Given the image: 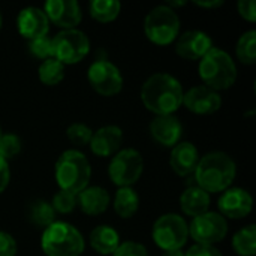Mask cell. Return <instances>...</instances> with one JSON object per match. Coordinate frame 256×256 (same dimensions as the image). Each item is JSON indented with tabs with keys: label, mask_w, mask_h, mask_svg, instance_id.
<instances>
[{
	"label": "cell",
	"mask_w": 256,
	"mask_h": 256,
	"mask_svg": "<svg viewBox=\"0 0 256 256\" xmlns=\"http://www.w3.org/2000/svg\"><path fill=\"white\" fill-rule=\"evenodd\" d=\"M183 94L182 82L166 72L150 75L141 87V100L154 116L174 114L183 105Z\"/></svg>",
	"instance_id": "1"
},
{
	"label": "cell",
	"mask_w": 256,
	"mask_h": 256,
	"mask_svg": "<svg viewBox=\"0 0 256 256\" xmlns=\"http://www.w3.org/2000/svg\"><path fill=\"white\" fill-rule=\"evenodd\" d=\"M237 176L234 159L225 152H210L200 158L194 171L195 184L210 194L225 192L231 188Z\"/></svg>",
	"instance_id": "2"
},
{
	"label": "cell",
	"mask_w": 256,
	"mask_h": 256,
	"mask_svg": "<svg viewBox=\"0 0 256 256\" xmlns=\"http://www.w3.org/2000/svg\"><path fill=\"white\" fill-rule=\"evenodd\" d=\"M54 177L60 188L58 190L78 195L88 186L92 178V166L87 156L76 148L64 150L56 162Z\"/></svg>",
	"instance_id": "3"
},
{
	"label": "cell",
	"mask_w": 256,
	"mask_h": 256,
	"mask_svg": "<svg viewBox=\"0 0 256 256\" xmlns=\"http://www.w3.org/2000/svg\"><path fill=\"white\" fill-rule=\"evenodd\" d=\"M200 78L204 86L214 92L228 90L237 81V64L232 57L222 48L213 46L198 64Z\"/></svg>",
	"instance_id": "4"
},
{
	"label": "cell",
	"mask_w": 256,
	"mask_h": 256,
	"mask_svg": "<svg viewBox=\"0 0 256 256\" xmlns=\"http://www.w3.org/2000/svg\"><path fill=\"white\" fill-rule=\"evenodd\" d=\"M40 248L46 256H81L86 249V240L76 226L56 220L44 230Z\"/></svg>",
	"instance_id": "5"
},
{
	"label": "cell",
	"mask_w": 256,
	"mask_h": 256,
	"mask_svg": "<svg viewBox=\"0 0 256 256\" xmlns=\"http://www.w3.org/2000/svg\"><path fill=\"white\" fill-rule=\"evenodd\" d=\"M144 34L154 45L166 46L180 34V18L166 4L153 8L144 18Z\"/></svg>",
	"instance_id": "6"
},
{
	"label": "cell",
	"mask_w": 256,
	"mask_h": 256,
	"mask_svg": "<svg viewBox=\"0 0 256 256\" xmlns=\"http://www.w3.org/2000/svg\"><path fill=\"white\" fill-rule=\"evenodd\" d=\"M152 238L164 252L183 249L189 238V225L184 218L177 213L162 214L153 224Z\"/></svg>",
	"instance_id": "7"
},
{
	"label": "cell",
	"mask_w": 256,
	"mask_h": 256,
	"mask_svg": "<svg viewBox=\"0 0 256 256\" xmlns=\"http://www.w3.org/2000/svg\"><path fill=\"white\" fill-rule=\"evenodd\" d=\"M52 58L58 60L63 66L80 63L90 52V39L88 36L78 30H62L51 39Z\"/></svg>",
	"instance_id": "8"
},
{
	"label": "cell",
	"mask_w": 256,
	"mask_h": 256,
	"mask_svg": "<svg viewBox=\"0 0 256 256\" xmlns=\"http://www.w3.org/2000/svg\"><path fill=\"white\" fill-rule=\"evenodd\" d=\"M144 159L135 148L118 150L110 160L108 176L117 188H132L142 176Z\"/></svg>",
	"instance_id": "9"
},
{
	"label": "cell",
	"mask_w": 256,
	"mask_h": 256,
	"mask_svg": "<svg viewBox=\"0 0 256 256\" xmlns=\"http://www.w3.org/2000/svg\"><path fill=\"white\" fill-rule=\"evenodd\" d=\"M228 236L226 219L216 212H206L192 219L189 225V237L195 240L196 244L214 246L225 240Z\"/></svg>",
	"instance_id": "10"
},
{
	"label": "cell",
	"mask_w": 256,
	"mask_h": 256,
	"mask_svg": "<svg viewBox=\"0 0 256 256\" xmlns=\"http://www.w3.org/2000/svg\"><path fill=\"white\" fill-rule=\"evenodd\" d=\"M87 80L93 90L105 98L116 96L123 88V75L120 69L106 58H98L88 66Z\"/></svg>",
	"instance_id": "11"
},
{
	"label": "cell",
	"mask_w": 256,
	"mask_h": 256,
	"mask_svg": "<svg viewBox=\"0 0 256 256\" xmlns=\"http://www.w3.org/2000/svg\"><path fill=\"white\" fill-rule=\"evenodd\" d=\"M42 9L50 24L52 22L62 30L76 28L82 21L81 6L76 0H48Z\"/></svg>",
	"instance_id": "12"
},
{
	"label": "cell",
	"mask_w": 256,
	"mask_h": 256,
	"mask_svg": "<svg viewBox=\"0 0 256 256\" xmlns=\"http://www.w3.org/2000/svg\"><path fill=\"white\" fill-rule=\"evenodd\" d=\"M218 207L220 214L225 219H244L248 218L254 210V198L252 195L242 188H230L225 192H222Z\"/></svg>",
	"instance_id": "13"
},
{
	"label": "cell",
	"mask_w": 256,
	"mask_h": 256,
	"mask_svg": "<svg viewBox=\"0 0 256 256\" xmlns=\"http://www.w3.org/2000/svg\"><path fill=\"white\" fill-rule=\"evenodd\" d=\"M183 105L194 114L210 116L220 110L222 96L207 86H195L183 94Z\"/></svg>",
	"instance_id": "14"
},
{
	"label": "cell",
	"mask_w": 256,
	"mask_h": 256,
	"mask_svg": "<svg viewBox=\"0 0 256 256\" xmlns=\"http://www.w3.org/2000/svg\"><path fill=\"white\" fill-rule=\"evenodd\" d=\"M150 136L153 141L165 148L176 147L183 136V124L174 114L170 116H154L148 126Z\"/></svg>",
	"instance_id": "15"
},
{
	"label": "cell",
	"mask_w": 256,
	"mask_h": 256,
	"mask_svg": "<svg viewBox=\"0 0 256 256\" xmlns=\"http://www.w3.org/2000/svg\"><path fill=\"white\" fill-rule=\"evenodd\" d=\"M213 48L210 34L202 30H188L176 39V52L186 60H201Z\"/></svg>",
	"instance_id": "16"
},
{
	"label": "cell",
	"mask_w": 256,
	"mask_h": 256,
	"mask_svg": "<svg viewBox=\"0 0 256 256\" xmlns=\"http://www.w3.org/2000/svg\"><path fill=\"white\" fill-rule=\"evenodd\" d=\"M16 28L24 39L32 40L36 38L48 36L50 21L44 9L36 6H27L21 9L16 16Z\"/></svg>",
	"instance_id": "17"
},
{
	"label": "cell",
	"mask_w": 256,
	"mask_h": 256,
	"mask_svg": "<svg viewBox=\"0 0 256 256\" xmlns=\"http://www.w3.org/2000/svg\"><path fill=\"white\" fill-rule=\"evenodd\" d=\"M123 144V130L116 124L99 128L90 140V150L98 158L114 156Z\"/></svg>",
	"instance_id": "18"
},
{
	"label": "cell",
	"mask_w": 256,
	"mask_h": 256,
	"mask_svg": "<svg viewBox=\"0 0 256 256\" xmlns=\"http://www.w3.org/2000/svg\"><path fill=\"white\" fill-rule=\"evenodd\" d=\"M198 148L189 141H180L176 147L171 148L170 166L180 177H189L194 174L200 162Z\"/></svg>",
	"instance_id": "19"
},
{
	"label": "cell",
	"mask_w": 256,
	"mask_h": 256,
	"mask_svg": "<svg viewBox=\"0 0 256 256\" xmlns=\"http://www.w3.org/2000/svg\"><path fill=\"white\" fill-rule=\"evenodd\" d=\"M111 204V195L100 186H87L76 195V206L87 216H99L108 210Z\"/></svg>",
	"instance_id": "20"
},
{
	"label": "cell",
	"mask_w": 256,
	"mask_h": 256,
	"mask_svg": "<svg viewBox=\"0 0 256 256\" xmlns=\"http://www.w3.org/2000/svg\"><path fill=\"white\" fill-rule=\"evenodd\" d=\"M88 243H90V248L96 254L104 256H112L122 242H120V236L116 231V228H112L110 225H99V226L93 228V231L90 232Z\"/></svg>",
	"instance_id": "21"
},
{
	"label": "cell",
	"mask_w": 256,
	"mask_h": 256,
	"mask_svg": "<svg viewBox=\"0 0 256 256\" xmlns=\"http://www.w3.org/2000/svg\"><path fill=\"white\" fill-rule=\"evenodd\" d=\"M210 202V195L196 184L189 186L180 195V208L186 216H190L192 219L208 212Z\"/></svg>",
	"instance_id": "22"
},
{
	"label": "cell",
	"mask_w": 256,
	"mask_h": 256,
	"mask_svg": "<svg viewBox=\"0 0 256 256\" xmlns=\"http://www.w3.org/2000/svg\"><path fill=\"white\" fill-rule=\"evenodd\" d=\"M112 207L117 216L122 219H130L140 208V196L134 188H118L114 200Z\"/></svg>",
	"instance_id": "23"
},
{
	"label": "cell",
	"mask_w": 256,
	"mask_h": 256,
	"mask_svg": "<svg viewBox=\"0 0 256 256\" xmlns=\"http://www.w3.org/2000/svg\"><path fill=\"white\" fill-rule=\"evenodd\" d=\"M27 218L36 228L45 230L56 222V212L51 207V202L45 200H36L28 206Z\"/></svg>",
	"instance_id": "24"
},
{
	"label": "cell",
	"mask_w": 256,
	"mask_h": 256,
	"mask_svg": "<svg viewBox=\"0 0 256 256\" xmlns=\"http://www.w3.org/2000/svg\"><path fill=\"white\" fill-rule=\"evenodd\" d=\"M232 249L238 256L256 255V226L254 224L238 230L234 234Z\"/></svg>",
	"instance_id": "25"
},
{
	"label": "cell",
	"mask_w": 256,
	"mask_h": 256,
	"mask_svg": "<svg viewBox=\"0 0 256 256\" xmlns=\"http://www.w3.org/2000/svg\"><path fill=\"white\" fill-rule=\"evenodd\" d=\"M88 10L93 20L105 24L114 21L118 16L122 3L118 0H93L88 4Z\"/></svg>",
	"instance_id": "26"
},
{
	"label": "cell",
	"mask_w": 256,
	"mask_h": 256,
	"mask_svg": "<svg viewBox=\"0 0 256 256\" xmlns=\"http://www.w3.org/2000/svg\"><path fill=\"white\" fill-rule=\"evenodd\" d=\"M38 76H39L40 82L45 86H57L64 78V66L58 60L51 57L48 60H44L39 64Z\"/></svg>",
	"instance_id": "27"
},
{
	"label": "cell",
	"mask_w": 256,
	"mask_h": 256,
	"mask_svg": "<svg viewBox=\"0 0 256 256\" xmlns=\"http://www.w3.org/2000/svg\"><path fill=\"white\" fill-rule=\"evenodd\" d=\"M237 58L243 64H255L256 63V32L248 30L244 32L236 45Z\"/></svg>",
	"instance_id": "28"
},
{
	"label": "cell",
	"mask_w": 256,
	"mask_h": 256,
	"mask_svg": "<svg viewBox=\"0 0 256 256\" xmlns=\"http://www.w3.org/2000/svg\"><path fill=\"white\" fill-rule=\"evenodd\" d=\"M93 130L84 123H72L66 129V136L75 147H86L90 144Z\"/></svg>",
	"instance_id": "29"
},
{
	"label": "cell",
	"mask_w": 256,
	"mask_h": 256,
	"mask_svg": "<svg viewBox=\"0 0 256 256\" xmlns=\"http://www.w3.org/2000/svg\"><path fill=\"white\" fill-rule=\"evenodd\" d=\"M22 142L21 138L15 134H3L0 138V156L9 162L21 153Z\"/></svg>",
	"instance_id": "30"
},
{
	"label": "cell",
	"mask_w": 256,
	"mask_h": 256,
	"mask_svg": "<svg viewBox=\"0 0 256 256\" xmlns=\"http://www.w3.org/2000/svg\"><path fill=\"white\" fill-rule=\"evenodd\" d=\"M51 207L54 208L56 214L57 213L58 214H69L76 207V195L64 192V190H58L52 196Z\"/></svg>",
	"instance_id": "31"
},
{
	"label": "cell",
	"mask_w": 256,
	"mask_h": 256,
	"mask_svg": "<svg viewBox=\"0 0 256 256\" xmlns=\"http://www.w3.org/2000/svg\"><path fill=\"white\" fill-rule=\"evenodd\" d=\"M27 48L30 54L39 60H48L52 57V46H51V38L44 36V38H36L27 42Z\"/></svg>",
	"instance_id": "32"
},
{
	"label": "cell",
	"mask_w": 256,
	"mask_h": 256,
	"mask_svg": "<svg viewBox=\"0 0 256 256\" xmlns=\"http://www.w3.org/2000/svg\"><path fill=\"white\" fill-rule=\"evenodd\" d=\"M112 256H150L146 246L136 242H124L120 243Z\"/></svg>",
	"instance_id": "33"
},
{
	"label": "cell",
	"mask_w": 256,
	"mask_h": 256,
	"mask_svg": "<svg viewBox=\"0 0 256 256\" xmlns=\"http://www.w3.org/2000/svg\"><path fill=\"white\" fill-rule=\"evenodd\" d=\"M16 252L18 246L15 238L6 231H0V256H16Z\"/></svg>",
	"instance_id": "34"
},
{
	"label": "cell",
	"mask_w": 256,
	"mask_h": 256,
	"mask_svg": "<svg viewBox=\"0 0 256 256\" xmlns=\"http://www.w3.org/2000/svg\"><path fill=\"white\" fill-rule=\"evenodd\" d=\"M237 9L238 14L243 20L249 21V22H255L256 21V3L255 0H240L237 3Z\"/></svg>",
	"instance_id": "35"
},
{
	"label": "cell",
	"mask_w": 256,
	"mask_h": 256,
	"mask_svg": "<svg viewBox=\"0 0 256 256\" xmlns=\"http://www.w3.org/2000/svg\"><path fill=\"white\" fill-rule=\"evenodd\" d=\"M184 256H222L220 250L216 246H207V244H194Z\"/></svg>",
	"instance_id": "36"
},
{
	"label": "cell",
	"mask_w": 256,
	"mask_h": 256,
	"mask_svg": "<svg viewBox=\"0 0 256 256\" xmlns=\"http://www.w3.org/2000/svg\"><path fill=\"white\" fill-rule=\"evenodd\" d=\"M10 180V171H9V162H6L0 156V194H3L9 184Z\"/></svg>",
	"instance_id": "37"
},
{
	"label": "cell",
	"mask_w": 256,
	"mask_h": 256,
	"mask_svg": "<svg viewBox=\"0 0 256 256\" xmlns=\"http://www.w3.org/2000/svg\"><path fill=\"white\" fill-rule=\"evenodd\" d=\"M194 4L204 9H216L224 4V0H194Z\"/></svg>",
	"instance_id": "38"
},
{
	"label": "cell",
	"mask_w": 256,
	"mask_h": 256,
	"mask_svg": "<svg viewBox=\"0 0 256 256\" xmlns=\"http://www.w3.org/2000/svg\"><path fill=\"white\" fill-rule=\"evenodd\" d=\"M186 4V0H182V2H172V0H170L168 3H166V6H170L171 9H174L176 10V8H182V6H184Z\"/></svg>",
	"instance_id": "39"
},
{
	"label": "cell",
	"mask_w": 256,
	"mask_h": 256,
	"mask_svg": "<svg viewBox=\"0 0 256 256\" xmlns=\"http://www.w3.org/2000/svg\"><path fill=\"white\" fill-rule=\"evenodd\" d=\"M162 256H184L183 249H177V250H168V252H164Z\"/></svg>",
	"instance_id": "40"
},
{
	"label": "cell",
	"mask_w": 256,
	"mask_h": 256,
	"mask_svg": "<svg viewBox=\"0 0 256 256\" xmlns=\"http://www.w3.org/2000/svg\"><path fill=\"white\" fill-rule=\"evenodd\" d=\"M2 22H3V16H2V10H0V28H2Z\"/></svg>",
	"instance_id": "41"
},
{
	"label": "cell",
	"mask_w": 256,
	"mask_h": 256,
	"mask_svg": "<svg viewBox=\"0 0 256 256\" xmlns=\"http://www.w3.org/2000/svg\"><path fill=\"white\" fill-rule=\"evenodd\" d=\"M2 135H3V132H2V128H0V138H2Z\"/></svg>",
	"instance_id": "42"
}]
</instances>
